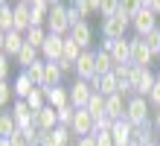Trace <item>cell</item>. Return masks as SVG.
<instances>
[{
	"label": "cell",
	"mask_w": 160,
	"mask_h": 146,
	"mask_svg": "<svg viewBox=\"0 0 160 146\" xmlns=\"http://www.w3.org/2000/svg\"><path fill=\"white\" fill-rule=\"evenodd\" d=\"M9 146H32V138H29L26 132H21V129H18L12 138H9Z\"/></svg>",
	"instance_id": "74e56055"
},
{
	"label": "cell",
	"mask_w": 160,
	"mask_h": 146,
	"mask_svg": "<svg viewBox=\"0 0 160 146\" xmlns=\"http://www.w3.org/2000/svg\"><path fill=\"white\" fill-rule=\"evenodd\" d=\"M64 41H67L64 35H52L50 32L44 47H41V58L44 62H58V58H64Z\"/></svg>",
	"instance_id": "ba28073f"
},
{
	"label": "cell",
	"mask_w": 160,
	"mask_h": 146,
	"mask_svg": "<svg viewBox=\"0 0 160 146\" xmlns=\"http://www.w3.org/2000/svg\"><path fill=\"white\" fill-rule=\"evenodd\" d=\"M38 58H41V50H35V47H29V44H26L23 50L18 53V58H15V62H18V64H21L23 70H26V67H32L35 62H38Z\"/></svg>",
	"instance_id": "484cf974"
},
{
	"label": "cell",
	"mask_w": 160,
	"mask_h": 146,
	"mask_svg": "<svg viewBox=\"0 0 160 146\" xmlns=\"http://www.w3.org/2000/svg\"><path fill=\"white\" fill-rule=\"evenodd\" d=\"M70 38L82 47V50H88V47H90V41H93V32H90L88 21H79L76 26H73V29H70Z\"/></svg>",
	"instance_id": "ac0fdd59"
},
{
	"label": "cell",
	"mask_w": 160,
	"mask_h": 146,
	"mask_svg": "<svg viewBox=\"0 0 160 146\" xmlns=\"http://www.w3.org/2000/svg\"><path fill=\"white\" fill-rule=\"evenodd\" d=\"M0 146H9V140H3V138H0Z\"/></svg>",
	"instance_id": "f6af8a7d"
},
{
	"label": "cell",
	"mask_w": 160,
	"mask_h": 146,
	"mask_svg": "<svg viewBox=\"0 0 160 146\" xmlns=\"http://www.w3.org/2000/svg\"><path fill=\"white\" fill-rule=\"evenodd\" d=\"M90 88H93V94L114 96V94H119V79H117L114 73H108V76H93V79H90Z\"/></svg>",
	"instance_id": "7c38bea8"
},
{
	"label": "cell",
	"mask_w": 160,
	"mask_h": 146,
	"mask_svg": "<svg viewBox=\"0 0 160 146\" xmlns=\"http://www.w3.org/2000/svg\"><path fill=\"white\" fill-rule=\"evenodd\" d=\"M128 26H131V18L119 12L114 18H108V21H102V38L105 41H119V38H125Z\"/></svg>",
	"instance_id": "7a4b0ae2"
},
{
	"label": "cell",
	"mask_w": 160,
	"mask_h": 146,
	"mask_svg": "<svg viewBox=\"0 0 160 146\" xmlns=\"http://www.w3.org/2000/svg\"><path fill=\"white\" fill-rule=\"evenodd\" d=\"M26 105L32 108V114H38L41 108H47V94H44V88H35V91H32V96L26 100Z\"/></svg>",
	"instance_id": "4dcf8cb0"
},
{
	"label": "cell",
	"mask_w": 160,
	"mask_h": 146,
	"mask_svg": "<svg viewBox=\"0 0 160 146\" xmlns=\"http://www.w3.org/2000/svg\"><path fill=\"white\" fill-rule=\"evenodd\" d=\"M102 50H108L117 64L131 62V38H119V41H102Z\"/></svg>",
	"instance_id": "52a82bcc"
},
{
	"label": "cell",
	"mask_w": 160,
	"mask_h": 146,
	"mask_svg": "<svg viewBox=\"0 0 160 146\" xmlns=\"http://www.w3.org/2000/svg\"><path fill=\"white\" fill-rule=\"evenodd\" d=\"M146 44H148V50L154 53V58H160V26L154 29V32L146 35Z\"/></svg>",
	"instance_id": "d590c367"
},
{
	"label": "cell",
	"mask_w": 160,
	"mask_h": 146,
	"mask_svg": "<svg viewBox=\"0 0 160 146\" xmlns=\"http://www.w3.org/2000/svg\"><path fill=\"white\" fill-rule=\"evenodd\" d=\"M47 35H50V29H47V26H32L29 32H26V44L35 47V50H41L44 41H47Z\"/></svg>",
	"instance_id": "d4e9b609"
},
{
	"label": "cell",
	"mask_w": 160,
	"mask_h": 146,
	"mask_svg": "<svg viewBox=\"0 0 160 146\" xmlns=\"http://www.w3.org/2000/svg\"><path fill=\"white\" fill-rule=\"evenodd\" d=\"M70 138H73V129L58 126V129L50 132V143H47V146H70Z\"/></svg>",
	"instance_id": "4316f807"
},
{
	"label": "cell",
	"mask_w": 160,
	"mask_h": 146,
	"mask_svg": "<svg viewBox=\"0 0 160 146\" xmlns=\"http://www.w3.org/2000/svg\"><path fill=\"white\" fill-rule=\"evenodd\" d=\"M148 143H154V134H152V123L134 126V134H131V146H148Z\"/></svg>",
	"instance_id": "7402d4cb"
},
{
	"label": "cell",
	"mask_w": 160,
	"mask_h": 146,
	"mask_svg": "<svg viewBox=\"0 0 160 146\" xmlns=\"http://www.w3.org/2000/svg\"><path fill=\"white\" fill-rule=\"evenodd\" d=\"M146 6H148V12H152L154 18H160V0H148Z\"/></svg>",
	"instance_id": "b9f144b4"
},
{
	"label": "cell",
	"mask_w": 160,
	"mask_h": 146,
	"mask_svg": "<svg viewBox=\"0 0 160 146\" xmlns=\"http://www.w3.org/2000/svg\"><path fill=\"white\" fill-rule=\"evenodd\" d=\"M157 85V73H152V67H137L134 76H131V88H134V96H146L152 94V88Z\"/></svg>",
	"instance_id": "3957f363"
},
{
	"label": "cell",
	"mask_w": 160,
	"mask_h": 146,
	"mask_svg": "<svg viewBox=\"0 0 160 146\" xmlns=\"http://www.w3.org/2000/svg\"><path fill=\"white\" fill-rule=\"evenodd\" d=\"M154 129L160 132V108H154Z\"/></svg>",
	"instance_id": "ee69618b"
},
{
	"label": "cell",
	"mask_w": 160,
	"mask_h": 146,
	"mask_svg": "<svg viewBox=\"0 0 160 146\" xmlns=\"http://www.w3.org/2000/svg\"><path fill=\"white\" fill-rule=\"evenodd\" d=\"M73 120H76V108H73V105H64V108H58V126L70 129Z\"/></svg>",
	"instance_id": "e575fe53"
},
{
	"label": "cell",
	"mask_w": 160,
	"mask_h": 146,
	"mask_svg": "<svg viewBox=\"0 0 160 146\" xmlns=\"http://www.w3.org/2000/svg\"><path fill=\"white\" fill-rule=\"evenodd\" d=\"M35 126H38V132H47L50 134L52 129H58V111L52 108V105H47L35 114Z\"/></svg>",
	"instance_id": "5bb4252c"
},
{
	"label": "cell",
	"mask_w": 160,
	"mask_h": 146,
	"mask_svg": "<svg viewBox=\"0 0 160 146\" xmlns=\"http://www.w3.org/2000/svg\"><path fill=\"white\" fill-rule=\"evenodd\" d=\"M76 12H79V18L84 21V18H90L93 12H99V3H93V0H76Z\"/></svg>",
	"instance_id": "d6a6232c"
},
{
	"label": "cell",
	"mask_w": 160,
	"mask_h": 146,
	"mask_svg": "<svg viewBox=\"0 0 160 146\" xmlns=\"http://www.w3.org/2000/svg\"><path fill=\"white\" fill-rule=\"evenodd\" d=\"M67 91H70V105H73V108H88V102H90V96H93L90 82L73 79V85L67 88Z\"/></svg>",
	"instance_id": "8992f818"
},
{
	"label": "cell",
	"mask_w": 160,
	"mask_h": 146,
	"mask_svg": "<svg viewBox=\"0 0 160 146\" xmlns=\"http://www.w3.org/2000/svg\"><path fill=\"white\" fill-rule=\"evenodd\" d=\"M9 70H12V64H9V56H0V79H3V82H6Z\"/></svg>",
	"instance_id": "ab89813d"
},
{
	"label": "cell",
	"mask_w": 160,
	"mask_h": 146,
	"mask_svg": "<svg viewBox=\"0 0 160 146\" xmlns=\"http://www.w3.org/2000/svg\"><path fill=\"white\" fill-rule=\"evenodd\" d=\"M0 29L3 32H12L15 29V6H9L6 0L0 3Z\"/></svg>",
	"instance_id": "cb8c5ba5"
},
{
	"label": "cell",
	"mask_w": 160,
	"mask_h": 146,
	"mask_svg": "<svg viewBox=\"0 0 160 146\" xmlns=\"http://www.w3.org/2000/svg\"><path fill=\"white\" fill-rule=\"evenodd\" d=\"M0 47H3V56H15L26 47V35L18 32V29H12V32H3V38H0Z\"/></svg>",
	"instance_id": "8fae6325"
},
{
	"label": "cell",
	"mask_w": 160,
	"mask_h": 146,
	"mask_svg": "<svg viewBox=\"0 0 160 146\" xmlns=\"http://www.w3.org/2000/svg\"><path fill=\"white\" fill-rule=\"evenodd\" d=\"M148 105H154V108H160V82L152 88V94H148Z\"/></svg>",
	"instance_id": "f35d334b"
},
{
	"label": "cell",
	"mask_w": 160,
	"mask_h": 146,
	"mask_svg": "<svg viewBox=\"0 0 160 146\" xmlns=\"http://www.w3.org/2000/svg\"><path fill=\"white\" fill-rule=\"evenodd\" d=\"M157 82H160V73H157Z\"/></svg>",
	"instance_id": "7dc6e473"
},
{
	"label": "cell",
	"mask_w": 160,
	"mask_h": 146,
	"mask_svg": "<svg viewBox=\"0 0 160 146\" xmlns=\"http://www.w3.org/2000/svg\"><path fill=\"white\" fill-rule=\"evenodd\" d=\"M105 100H108V96H102V94H93V96H90V102H88V114L93 117V120L105 117Z\"/></svg>",
	"instance_id": "83f0119b"
},
{
	"label": "cell",
	"mask_w": 160,
	"mask_h": 146,
	"mask_svg": "<svg viewBox=\"0 0 160 146\" xmlns=\"http://www.w3.org/2000/svg\"><path fill=\"white\" fill-rule=\"evenodd\" d=\"M29 9H32V26H47V21H50V3L47 0H32Z\"/></svg>",
	"instance_id": "ffe728a7"
},
{
	"label": "cell",
	"mask_w": 160,
	"mask_h": 146,
	"mask_svg": "<svg viewBox=\"0 0 160 146\" xmlns=\"http://www.w3.org/2000/svg\"><path fill=\"white\" fill-rule=\"evenodd\" d=\"M82 53H84V50H82V47H79L76 41H73V38H70V35H67V41H64V58H70V62H73V64H76Z\"/></svg>",
	"instance_id": "836d02e7"
},
{
	"label": "cell",
	"mask_w": 160,
	"mask_h": 146,
	"mask_svg": "<svg viewBox=\"0 0 160 146\" xmlns=\"http://www.w3.org/2000/svg\"><path fill=\"white\" fill-rule=\"evenodd\" d=\"M93 126H96V120L88 114V108H76V120H73V134H79V138H90L93 134Z\"/></svg>",
	"instance_id": "4fadbf2b"
},
{
	"label": "cell",
	"mask_w": 160,
	"mask_h": 146,
	"mask_svg": "<svg viewBox=\"0 0 160 146\" xmlns=\"http://www.w3.org/2000/svg\"><path fill=\"white\" fill-rule=\"evenodd\" d=\"M99 15H102V21L119 15V0H99Z\"/></svg>",
	"instance_id": "1f68e13d"
},
{
	"label": "cell",
	"mask_w": 160,
	"mask_h": 146,
	"mask_svg": "<svg viewBox=\"0 0 160 146\" xmlns=\"http://www.w3.org/2000/svg\"><path fill=\"white\" fill-rule=\"evenodd\" d=\"M15 29L23 32V35L32 29V9H29L26 0H23V3H15Z\"/></svg>",
	"instance_id": "9a60e30c"
},
{
	"label": "cell",
	"mask_w": 160,
	"mask_h": 146,
	"mask_svg": "<svg viewBox=\"0 0 160 146\" xmlns=\"http://www.w3.org/2000/svg\"><path fill=\"white\" fill-rule=\"evenodd\" d=\"M93 76H96V50H84L76 62V79L90 82Z\"/></svg>",
	"instance_id": "9c48e42d"
},
{
	"label": "cell",
	"mask_w": 160,
	"mask_h": 146,
	"mask_svg": "<svg viewBox=\"0 0 160 146\" xmlns=\"http://www.w3.org/2000/svg\"><path fill=\"white\" fill-rule=\"evenodd\" d=\"M67 3H61V0H52L50 3V21H47V29H50L52 35H70V12H67Z\"/></svg>",
	"instance_id": "6da1fadb"
},
{
	"label": "cell",
	"mask_w": 160,
	"mask_h": 146,
	"mask_svg": "<svg viewBox=\"0 0 160 146\" xmlns=\"http://www.w3.org/2000/svg\"><path fill=\"white\" fill-rule=\"evenodd\" d=\"M131 134H134V126H131L128 120H117L114 129H111L114 146H131Z\"/></svg>",
	"instance_id": "2e32d148"
},
{
	"label": "cell",
	"mask_w": 160,
	"mask_h": 146,
	"mask_svg": "<svg viewBox=\"0 0 160 146\" xmlns=\"http://www.w3.org/2000/svg\"><path fill=\"white\" fill-rule=\"evenodd\" d=\"M114 67H117V62L111 58L108 50H96V76H108V73H114Z\"/></svg>",
	"instance_id": "603a6c76"
},
{
	"label": "cell",
	"mask_w": 160,
	"mask_h": 146,
	"mask_svg": "<svg viewBox=\"0 0 160 146\" xmlns=\"http://www.w3.org/2000/svg\"><path fill=\"white\" fill-rule=\"evenodd\" d=\"M154 62V53L148 50V44H146V38H131V64L134 67H148Z\"/></svg>",
	"instance_id": "5b68a950"
},
{
	"label": "cell",
	"mask_w": 160,
	"mask_h": 146,
	"mask_svg": "<svg viewBox=\"0 0 160 146\" xmlns=\"http://www.w3.org/2000/svg\"><path fill=\"white\" fill-rule=\"evenodd\" d=\"M12 88H15V96H18V100H29V96H32V91H35V85H32V79H29V76H26L23 70H21V73L15 76V82H12Z\"/></svg>",
	"instance_id": "d6986e66"
},
{
	"label": "cell",
	"mask_w": 160,
	"mask_h": 146,
	"mask_svg": "<svg viewBox=\"0 0 160 146\" xmlns=\"http://www.w3.org/2000/svg\"><path fill=\"white\" fill-rule=\"evenodd\" d=\"M15 132H18V123H15L12 111H6L3 117H0V134H3V140H9V138H12Z\"/></svg>",
	"instance_id": "f546056e"
},
{
	"label": "cell",
	"mask_w": 160,
	"mask_h": 146,
	"mask_svg": "<svg viewBox=\"0 0 160 146\" xmlns=\"http://www.w3.org/2000/svg\"><path fill=\"white\" fill-rule=\"evenodd\" d=\"M12 96H15V88H12V82H0V105L6 108V102H12Z\"/></svg>",
	"instance_id": "8d00e7d4"
},
{
	"label": "cell",
	"mask_w": 160,
	"mask_h": 146,
	"mask_svg": "<svg viewBox=\"0 0 160 146\" xmlns=\"http://www.w3.org/2000/svg\"><path fill=\"white\" fill-rule=\"evenodd\" d=\"M55 64L61 67V73H76V64H73L70 58H58V62H55Z\"/></svg>",
	"instance_id": "60d3db41"
},
{
	"label": "cell",
	"mask_w": 160,
	"mask_h": 146,
	"mask_svg": "<svg viewBox=\"0 0 160 146\" xmlns=\"http://www.w3.org/2000/svg\"><path fill=\"white\" fill-rule=\"evenodd\" d=\"M131 26H134L137 38H146L148 32H154V29H157V18L148 12V6H146L143 12H137L134 18H131Z\"/></svg>",
	"instance_id": "30bf717a"
},
{
	"label": "cell",
	"mask_w": 160,
	"mask_h": 146,
	"mask_svg": "<svg viewBox=\"0 0 160 146\" xmlns=\"http://www.w3.org/2000/svg\"><path fill=\"white\" fill-rule=\"evenodd\" d=\"M61 79H64L61 67L55 62H47L44 64V88H61Z\"/></svg>",
	"instance_id": "44dd1931"
},
{
	"label": "cell",
	"mask_w": 160,
	"mask_h": 146,
	"mask_svg": "<svg viewBox=\"0 0 160 146\" xmlns=\"http://www.w3.org/2000/svg\"><path fill=\"white\" fill-rule=\"evenodd\" d=\"M148 111H152V105H148L146 96H131V100H128V111H125V120L131 126H143V123H148Z\"/></svg>",
	"instance_id": "277c9868"
},
{
	"label": "cell",
	"mask_w": 160,
	"mask_h": 146,
	"mask_svg": "<svg viewBox=\"0 0 160 146\" xmlns=\"http://www.w3.org/2000/svg\"><path fill=\"white\" fill-rule=\"evenodd\" d=\"M157 146H160V143H157Z\"/></svg>",
	"instance_id": "c3c4849f"
},
{
	"label": "cell",
	"mask_w": 160,
	"mask_h": 146,
	"mask_svg": "<svg viewBox=\"0 0 160 146\" xmlns=\"http://www.w3.org/2000/svg\"><path fill=\"white\" fill-rule=\"evenodd\" d=\"M76 146H96V138H76Z\"/></svg>",
	"instance_id": "7bdbcfd3"
},
{
	"label": "cell",
	"mask_w": 160,
	"mask_h": 146,
	"mask_svg": "<svg viewBox=\"0 0 160 146\" xmlns=\"http://www.w3.org/2000/svg\"><path fill=\"white\" fill-rule=\"evenodd\" d=\"M44 64H47L44 58H38L32 67H26V70H23V73L32 79V85H35V88H44Z\"/></svg>",
	"instance_id": "f1b7e54d"
},
{
	"label": "cell",
	"mask_w": 160,
	"mask_h": 146,
	"mask_svg": "<svg viewBox=\"0 0 160 146\" xmlns=\"http://www.w3.org/2000/svg\"><path fill=\"white\" fill-rule=\"evenodd\" d=\"M44 94H47V105H52L55 111L70 105V91L67 88H44Z\"/></svg>",
	"instance_id": "e0dca14e"
},
{
	"label": "cell",
	"mask_w": 160,
	"mask_h": 146,
	"mask_svg": "<svg viewBox=\"0 0 160 146\" xmlns=\"http://www.w3.org/2000/svg\"><path fill=\"white\" fill-rule=\"evenodd\" d=\"M148 146H157V143H148Z\"/></svg>",
	"instance_id": "bcb514c9"
}]
</instances>
